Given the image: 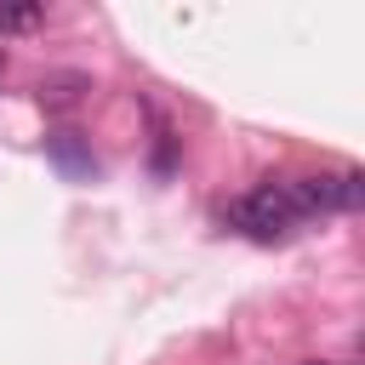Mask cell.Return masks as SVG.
<instances>
[{
    "instance_id": "3",
    "label": "cell",
    "mask_w": 365,
    "mask_h": 365,
    "mask_svg": "<svg viewBox=\"0 0 365 365\" xmlns=\"http://www.w3.org/2000/svg\"><path fill=\"white\" fill-rule=\"evenodd\" d=\"M46 148H51V160H57L63 171H74V177H86V171H91V154L80 148V131H51V137H46Z\"/></svg>"
},
{
    "instance_id": "5",
    "label": "cell",
    "mask_w": 365,
    "mask_h": 365,
    "mask_svg": "<svg viewBox=\"0 0 365 365\" xmlns=\"http://www.w3.org/2000/svg\"><path fill=\"white\" fill-rule=\"evenodd\" d=\"M74 86H80L74 74L68 80H51V86H40V103H74Z\"/></svg>"
},
{
    "instance_id": "4",
    "label": "cell",
    "mask_w": 365,
    "mask_h": 365,
    "mask_svg": "<svg viewBox=\"0 0 365 365\" xmlns=\"http://www.w3.org/2000/svg\"><path fill=\"white\" fill-rule=\"evenodd\" d=\"M46 23V6H0V34H29Z\"/></svg>"
},
{
    "instance_id": "6",
    "label": "cell",
    "mask_w": 365,
    "mask_h": 365,
    "mask_svg": "<svg viewBox=\"0 0 365 365\" xmlns=\"http://www.w3.org/2000/svg\"><path fill=\"white\" fill-rule=\"evenodd\" d=\"M308 365H331V359H308Z\"/></svg>"
},
{
    "instance_id": "1",
    "label": "cell",
    "mask_w": 365,
    "mask_h": 365,
    "mask_svg": "<svg viewBox=\"0 0 365 365\" xmlns=\"http://www.w3.org/2000/svg\"><path fill=\"white\" fill-rule=\"evenodd\" d=\"M291 211L297 217H314V211H354L365 200V177L359 171H336V177H291L279 182Z\"/></svg>"
},
{
    "instance_id": "2",
    "label": "cell",
    "mask_w": 365,
    "mask_h": 365,
    "mask_svg": "<svg viewBox=\"0 0 365 365\" xmlns=\"http://www.w3.org/2000/svg\"><path fill=\"white\" fill-rule=\"evenodd\" d=\"M228 222L234 228H245L251 240H285L291 234V222H297V211H291V200H285V188L279 182H268V188H251V194H240L234 205H228Z\"/></svg>"
}]
</instances>
